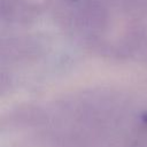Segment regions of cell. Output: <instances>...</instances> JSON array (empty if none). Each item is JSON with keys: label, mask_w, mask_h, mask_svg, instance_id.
Wrapping results in <instances>:
<instances>
[{"label": "cell", "mask_w": 147, "mask_h": 147, "mask_svg": "<svg viewBox=\"0 0 147 147\" xmlns=\"http://www.w3.org/2000/svg\"><path fill=\"white\" fill-rule=\"evenodd\" d=\"M141 121H142L144 123H146V124H147V111H146V113H144V114L141 115Z\"/></svg>", "instance_id": "1"}]
</instances>
